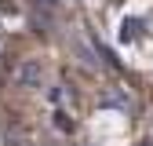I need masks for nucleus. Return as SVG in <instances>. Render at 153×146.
<instances>
[{
	"label": "nucleus",
	"mask_w": 153,
	"mask_h": 146,
	"mask_svg": "<svg viewBox=\"0 0 153 146\" xmlns=\"http://www.w3.org/2000/svg\"><path fill=\"white\" fill-rule=\"evenodd\" d=\"M15 77H18V84H36V80H40V66H36V62H26V66H18V73H15Z\"/></svg>",
	"instance_id": "nucleus-1"
}]
</instances>
